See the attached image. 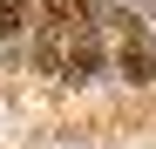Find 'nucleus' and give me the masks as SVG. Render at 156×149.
I'll list each match as a JSON object with an SVG mask.
<instances>
[{"instance_id":"1","label":"nucleus","mask_w":156,"mask_h":149,"mask_svg":"<svg viewBox=\"0 0 156 149\" xmlns=\"http://www.w3.org/2000/svg\"><path fill=\"white\" fill-rule=\"evenodd\" d=\"M115 68H122V81H129V88L156 81V47H149V27H143L136 14H122V47H115Z\"/></svg>"},{"instance_id":"3","label":"nucleus","mask_w":156,"mask_h":149,"mask_svg":"<svg viewBox=\"0 0 156 149\" xmlns=\"http://www.w3.org/2000/svg\"><path fill=\"white\" fill-rule=\"evenodd\" d=\"M27 20H34V0H0V41H14Z\"/></svg>"},{"instance_id":"2","label":"nucleus","mask_w":156,"mask_h":149,"mask_svg":"<svg viewBox=\"0 0 156 149\" xmlns=\"http://www.w3.org/2000/svg\"><path fill=\"white\" fill-rule=\"evenodd\" d=\"M102 74V34H95V20H82V27L68 34V54H61V81H95Z\"/></svg>"}]
</instances>
